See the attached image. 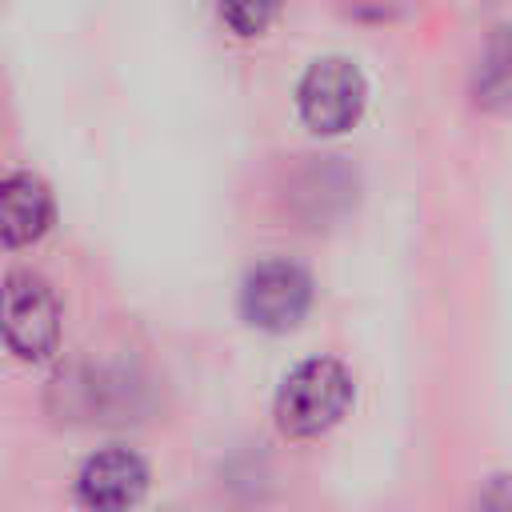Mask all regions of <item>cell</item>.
<instances>
[{
  "mask_svg": "<svg viewBox=\"0 0 512 512\" xmlns=\"http://www.w3.org/2000/svg\"><path fill=\"white\" fill-rule=\"evenodd\" d=\"M296 100L312 132H344L364 108V76L344 56H320L308 64Z\"/></svg>",
  "mask_w": 512,
  "mask_h": 512,
  "instance_id": "277c9868",
  "label": "cell"
},
{
  "mask_svg": "<svg viewBox=\"0 0 512 512\" xmlns=\"http://www.w3.org/2000/svg\"><path fill=\"white\" fill-rule=\"evenodd\" d=\"M308 304H312V276L288 256L260 260L256 268H248V276L240 284L244 316L268 332L292 328L308 312Z\"/></svg>",
  "mask_w": 512,
  "mask_h": 512,
  "instance_id": "3957f363",
  "label": "cell"
},
{
  "mask_svg": "<svg viewBox=\"0 0 512 512\" xmlns=\"http://www.w3.org/2000/svg\"><path fill=\"white\" fill-rule=\"evenodd\" d=\"M76 492L92 512H128L148 492V464L128 448H104L84 460Z\"/></svg>",
  "mask_w": 512,
  "mask_h": 512,
  "instance_id": "5b68a950",
  "label": "cell"
},
{
  "mask_svg": "<svg viewBox=\"0 0 512 512\" xmlns=\"http://www.w3.org/2000/svg\"><path fill=\"white\" fill-rule=\"evenodd\" d=\"M220 16L240 32V36H252L264 28V20L272 16V4H224Z\"/></svg>",
  "mask_w": 512,
  "mask_h": 512,
  "instance_id": "ba28073f",
  "label": "cell"
},
{
  "mask_svg": "<svg viewBox=\"0 0 512 512\" xmlns=\"http://www.w3.org/2000/svg\"><path fill=\"white\" fill-rule=\"evenodd\" d=\"M352 400V376L332 356L300 360L276 392V424L288 436H316L332 428Z\"/></svg>",
  "mask_w": 512,
  "mask_h": 512,
  "instance_id": "6da1fadb",
  "label": "cell"
},
{
  "mask_svg": "<svg viewBox=\"0 0 512 512\" xmlns=\"http://www.w3.org/2000/svg\"><path fill=\"white\" fill-rule=\"evenodd\" d=\"M4 340L24 360H44L60 340V300L40 272L16 268L4 280Z\"/></svg>",
  "mask_w": 512,
  "mask_h": 512,
  "instance_id": "7a4b0ae2",
  "label": "cell"
},
{
  "mask_svg": "<svg viewBox=\"0 0 512 512\" xmlns=\"http://www.w3.org/2000/svg\"><path fill=\"white\" fill-rule=\"evenodd\" d=\"M476 512H512V476H492L476 496Z\"/></svg>",
  "mask_w": 512,
  "mask_h": 512,
  "instance_id": "9c48e42d",
  "label": "cell"
},
{
  "mask_svg": "<svg viewBox=\"0 0 512 512\" xmlns=\"http://www.w3.org/2000/svg\"><path fill=\"white\" fill-rule=\"evenodd\" d=\"M476 104L512 108V24H500L488 36V48L476 64Z\"/></svg>",
  "mask_w": 512,
  "mask_h": 512,
  "instance_id": "52a82bcc",
  "label": "cell"
},
{
  "mask_svg": "<svg viewBox=\"0 0 512 512\" xmlns=\"http://www.w3.org/2000/svg\"><path fill=\"white\" fill-rule=\"evenodd\" d=\"M52 220L48 184L36 172H8L0 184V236L8 248L44 236Z\"/></svg>",
  "mask_w": 512,
  "mask_h": 512,
  "instance_id": "8992f818",
  "label": "cell"
}]
</instances>
